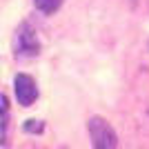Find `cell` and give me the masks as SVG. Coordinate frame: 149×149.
<instances>
[{
    "label": "cell",
    "instance_id": "1",
    "mask_svg": "<svg viewBox=\"0 0 149 149\" xmlns=\"http://www.w3.org/2000/svg\"><path fill=\"white\" fill-rule=\"evenodd\" d=\"M89 138L93 149H118V134L100 116H93L89 120Z\"/></svg>",
    "mask_w": 149,
    "mask_h": 149
},
{
    "label": "cell",
    "instance_id": "2",
    "mask_svg": "<svg viewBox=\"0 0 149 149\" xmlns=\"http://www.w3.org/2000/svg\"><path fill=\"white\" fill-rule=\"evenodd\" d=\"M16 51H18V56H38V51H40L36 31L27 22L20 25L18 33H16Z\"/></svg>",
    "mask_w": 149,
    "mask_h": 149
},
{
    "label": "cell",
    "instance_id": "3",
    "mask_svg": "<svg viewBox=\"0 0 149 149\" xmlns=\"http://www.w3.org/2000/svg\"><path fill=\"white\" fill-rule=\"evenodd\" d=\"M13 91H16V100H18L22 107L33 105L36 98H38L36 80H33L29 74H18L16 76V80H13Z\"/></svg>",
    "mask_w": 149,
    "mask_h": 149
},
{
    "label": "cell",
    "instance_id": "4",
    "mask_svg": "<svg viewBox=\"0 0 149 149\" xmlns=\"http://www.w3.org/2000/svg\"><path fill=\"white\" fill-rule=\"evenodd\" d=\"M33 5H36V9L42 11L45 16H51V13H56L62 7V0H33Z\"/></svg>",
    "mask_w": 149,
    "mask_h": 149
},
{
    "label": "cell",
    "instance_id": "5",
    "mask_svg": "<svg viewBox=\"0 0 149 149\" xmlns=\"http://www.w3.org/2000/svg\"><path fill=\"white\" fill-rule=\"evenodd\" d=\"M7 138V98H0V143Z\"/></svg>",
    "mask_w": 149,
    "mask_h": 149
},
{
    "label": "cell",
    "instance_id": "6",
    "mask_svg": "<svg viewBox=\"0 0 149 149\" xmlns=\"http://www.w3.org/2000/svg\"><path fill=\"white\" fill-rule=\"evenodd\" d=\"M25 131H42V125L38 123V120H27V125H25Z\"/></svg>",
    "mask_w": 149,
    "mask_h": 149
}]
</instances>
